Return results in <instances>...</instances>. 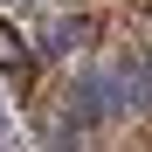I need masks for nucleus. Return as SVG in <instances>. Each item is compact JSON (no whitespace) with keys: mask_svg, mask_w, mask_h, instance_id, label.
<instances>
[{"mask_svg":"<svg viewBox=\"0 0 152 152\" xmlns=\"http://www.w3.org/2000/svg\"><path fill=\"white\" fill-rule=\"evenodd\" d=\"M0 69H7V76H21V83L35 76V56H28V42H21L7 21H0Z\"/></svg>","mask_w":152,"mask_h":152,"instance_id":"nucleus-1","label":"nucleus"}]
</instances>
